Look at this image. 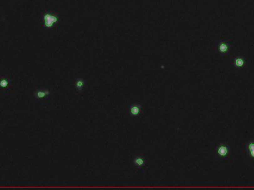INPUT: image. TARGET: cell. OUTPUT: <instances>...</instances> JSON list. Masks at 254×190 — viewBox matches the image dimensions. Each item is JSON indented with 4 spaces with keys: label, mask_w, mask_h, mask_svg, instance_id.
Instances as JSON below:
<instances>
[{
    "label": "cell",
    "mask_w": 254,
    "mask_h": 190,
    "mask_svg": "<svg viewBox=\"0 0 254 190\" xmlns=\"http://www.w3.org/2000/svg\"><path fill=\"white\" fill-rule=\"evenodd\" d=\"M230 153L229 146L226 144L222 143L217 147V154L219 157L226 158Z\"/></svg>",
    "instance_id": "1"
},
{
    "label": "cell",
    "mask_w": 254,
    "mask_h": 190,
    "mask_svg": "<svg viewBox=\"0 0 254 190\" xmlns=\"http://www.w3.org/2000/svg\"><path fill=\"white\" fill-rule=\"evenodd\" d=\"M49 94H50V92L48 90H40V89L35 91L34 93H33L34 98L39 99V100L45 98V97H47Z\"/></svg>",
    "instance_id": "2"
},
{
    "label": "cell",
    "mask_w": 254,
    "mask_h": 190,
    "mask_svg": "<svg viewBox=\"0 0 254 190\" xmlns=\"http://www.w3.org/2000/svg\"><path fill=\"white\" fill-rule=\"evenodd\" d=\"M45 25H46L47 27L52 26L53 24L55 22H57V18L51 15L45 16Z\"/></svg>",
    "instance_id": "3"
},
{
    "label": "cell",
    "mask_w": 254,
    "mask_h": 190,
    "mask_svg": "<svg viewBox=\"0 0 254 190\" xmlns=\"http://www.w3.org/2000/svg\"><path fill=\"white\" fill-rule=\"evenodd\" d=\"M10 85V80L5 77H3L0 78V88L5 89L8 88Z\"/></svg>",
    "instance_id": "4"
},
{
    "label": "cell",
    "mask_w": 254,
    "mask_h": 190,
    "mask_svg": "<svg viewBox=\"0 0 254 190\" xmlns=\"http://www.w3.org/2000/svg\"><path fill=\"white\" fill-rule=\"evenodd\" d=\"M234 65H235L236 67L237 68H241L244 65H245V61L242 57H237V58L235 59L234 60Z\"/></svg>",
    "instance_id": "5"
},
{
    "label": "cell",
    "mask_w": 254,
    "mask_h": 190,
    "mask_svg": "<svg viewBox=\"0 0 254 190\" xmlns=\"http://www.w3.org/2000/svg\"><path fill=\"white\" fill-rule=\"evenodd\" d=\"M130 112L132 115H138L140 112V106H137V105L132 106L130 108Z\"/></svg>",
    "instance_id": "6"
},
{
    "label": "cell",
    "mask_w": 254,
    "mask_h": 190,
    "mask_svg": "<svg viewBox=\"0 0 254 190\" xmlns=\"http://www.w3.org/2000/svg\"><path fill=\"white\" fill-rule=\"evenodd\" d=\"M247 150L250 152V154L252 158H254V142H251L247 144Z\"/></svg>",
    "instance_id": "7"
},
{
    "label": "cell",
    "mask_w": 254,
    "mask_h": 190,
    "mask_svg": "<svg viewBox=\"0 0 254 190\" xmlns=\"http://www.w3.org/2000/svg\"><path fill=\"white\" fill-rule=\"evenodd\" d=\"M134 163L137 166H143L144 164V160L141 157H138L134 160Z\"/></svg>",
    "instance_id": "8"
},
{
    "label": "cell",
    "mask_w": 254,
    "mask_h": 190,
    "mask_svg": "<svg viewBox=\"0 0 254 190\" xmlns=\"http://www.w3.org/2000/svg\"><path fill=\"white\" fill-rule=\"evenodd\" d=\"M228 48H228L227 44H226V43H224V42L221 43V44H220L219 47V51L222 53L227 52V51H228Z\"/></svg>",
    "instance_id": "9"
},
{
    "label": "cell",
    "mask_w": 254,
    "mask_h": 190,
    "mask_svg": "<svg viewBox=\"0 0 254 190\" xmlns=\"http://www.w3.org/2000/svg\"><path fill=\"white\" fill-rule=\"evenodd\" d=\"M76 87L78 89V90H81L82 88L84 86V82H83V80H81V79H79V80H77L76 81Z\"/></svg>",
    "instance_id": "10"
}]
</instances>
